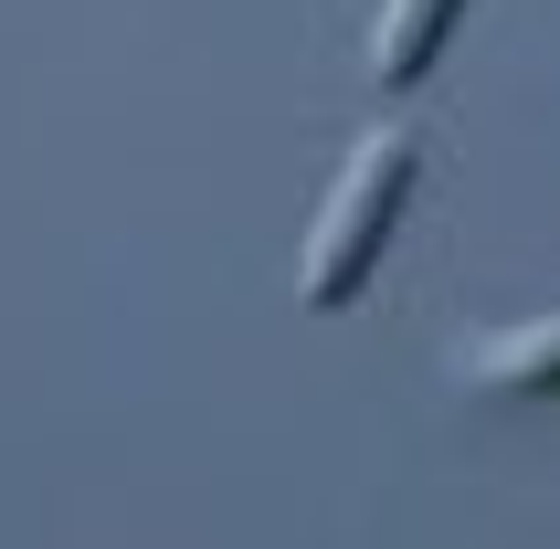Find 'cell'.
<instances>
[{
	"instance_id": "6da1fadb",
	"label": "cell",
	"mask_w": 560,
	"mask_h": 549,
	"mask_svg": "<svg viewBox=\"0 0 560 549\" xmlns=\"http://www.w3.org/2000/svg\"><path fill=\"white\" fill-rule=\"evenodd\" d=\"M402 190H412V127H371L360 149H349L339 190H328V212L307 233V265H296V296L307 306H349L371 285L381 244H392V222H402Z\"/></svg>"
},
{
	"instance_id": "7a4b0ae2",
	"label": "cell",
	"mask_w": 560,
	"mask_h": 549,
	"mask_svg": "<svg viewBox=\"0 0 560 549\" xmlns=\"http://www.w3.org/2000/svg\"><path fill=\"white\" fill-rule=\"evenodd\" d=\"M455 11H466V0H381V32H371V85H381V95L423 85V74H434V54H444V32H455Z\"/></svg>"
},
{
	"instance_id": "3957f363",
	"label": "cell",
	"mask_w": 560,
	"mask_h": 549,
	"mask_svg": "<svg viewBox=\"0 0 560 549\" xmlns=\"http://www.w3.org/2000/svg\"><path fill=\"white\" fill-rule=\"evenodd\" d=\"M476 392H550L560 381V317H518L498 338H466V360H455Z\"/></svg>"
}]
</instances>
